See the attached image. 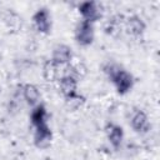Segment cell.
I'll list each match as a JSON object with an SVG mask.
<instances>
[{"label": "cell", "instance_id": "obj_10", "mask_svg": "<svg viewBox=\"0 0 160 160\" xmlns=\"http://www.w3.org/2000/svg\"><path fill=\"white\" fill-rule=\"evenodd\" d=\"M131 129L138 134H145L150 130L151 125L148 118V114L144 110H135L130 119Z\"/></svg>", "mask_w": 160, "mask_h": 160}, {"label": "cell", "instance_id": "obj_6", "mask_svg": "<svg viewBox=\"0 0 160 160\" xmlns=\"http://www.w3.org/2000/svg\"><path fill=\"white\" fill-rule=\"evenodd\" d=\"M78 86H79L78 79L71 74L64 75L59 79V90L62 94L65 100H69L72 96L79 94L78 92Z\"/></svg>", "mask_w": 160, "mask_h": 160}, {"label": "cell", "instance_id": "obj_13", "mask_svg": "<svg viewBox=\"0 0 160 160\" xmlns=\"http://www.w3.org/2000/svg\"><path fill=\"white\" fill-rule=\"evenodd\" d=\"M58 65L54 64L51 60H48L44 66H42V76L46 81L49 82H52L55 80H58V76H59V71H58Z\"/></svg>", "mask_w": 160, "mask_h": 160}, {"label": "cell", "instance_id": "obj_7", "mask_svg": "<svg viewBox=\"0 0 160 160\" xmlns=\"http://www.w3.org/2000/svg\"><path fill=\"white\" fill-rule=\"evenodd\" d=\"M72 49L66 45V44H58L52 48V52H51V61L54 64H56L58 66L61 65H66L72 60Z\"/></svg>", "mask_w": 160, "mask_h": 160}, {"label": "cell", "instance_id": "obj_5", "mask_svg": "<svg viewBox=\"0 0 160 160\" xmlns=\"http://www.w3.org/2000/svg\"><path fill=\"white\" fill-rule=\"evenodd\" d=\"M32 141L38 149H40V150L48 149L52 141V130L50 129V126L48 124H45V125L35 128Z\"/></svg>", "mask_w": 160, "mask_h": 160}, {"label": "cell", "instance_id": "obj_12", "mask_svg": "<svg viewBox=\"0 0 160 160\" xmlns=\"http://www.w3.org/2000/svg\"><path fill=\"white\" fill-rule=\"evenodd\" d=\"M46 119H48V110H46L45 105L39 102L38 105H35L32 108V110L30 112V121L34 128H38V126L48 124Z\"/></svg>", "mask_w": 160, "mask_h": 160}, {"label": "cell", "instance_id": "obj_2", "mask_svg": "<svg viewBox=\"0 0 160 160\" xmlns=\"http://www.w3.org/2000/svg\"><path fill=\"white\" fill-rule=\"evenodd\" d=\"M74 38H75V41H76L78 45L82 46V48L90 46L95 40L94 24L81 20L75 28Z\"/></svg>", "mask_w": 160, "mask_h": 160}, {"label": "cell", "instance_id": "obj_8", "mask_svg": "<svg viewBox=\"0 0 160 160\" xmlns=\"http://www.w3.org/2000/svg\"><path fill=\"white\" fill-rule=\"evenodd\" d=\"M125 30L132 38H140L146 30V22L144 19L136 14H132L125 20Z\"/></svg>", "mask_w": 160, "mask_h": 160}, {"label": "cell", "instance_id": "obj_9", "mask_svg": "<svg viewBox=\"0 0 160 160\" xmlns=\"http://www.w3.org/2000/svg\"><path fill=\"white\" fill-rule=\"evenodd\" d=\"M105 134H106V138H108L110 145L115 150L121 148L122 141H124V129H122V126H120L119 124H115V122H108L105 125Z\"/></svg>", "mask_w": 160, "mask_h": 160}, {"label": "cell", "instance_id": "obj_1", "mask_svg": "<svg viewBox=\"0 0 160 160\" xmlns=\"http://www.w3.org/2000/svg\"><path fill=\"white\" fill-rule=\"evenodd\" d=\"M105 72L108 74V78L114 84L115 90L120 95H125L134 88L135 79L131 72L122 69L121 66L116 64H108L105 66Z\"/></svg>", "mask_w": 160, "mask_h": 160}, {"label": "cell", "instance_id": "obj_4", "mask_svg": "<svg viewBox=\"0 0 160 160\" xmlns=\"http://www.w3.org/2000/svg\"><path fill=\"white\" fill-rule=\"evenodd\" d=\"M32 22L35 29L44 35L50 34L51 31V26H52V21H51V15L48 8H40L38 9L34 15H32Z\"/></svg>", "mask_w": 160, "mask_h": 160}, {"label": "cell", "instance_id": "obj_3", "mask_svg": "<svg viewBox=\"0 0 160 160\" xmlns=\"http://www.w3.org/2000/svg\"><path fill=\"white\" fill-rule=\"evenodd\" d=\"M78 11L81 15L84 21H88V22H91V24L96 22L101 18L100 6L96 1H92V0L81 1L78 5Z\"/></svg>", "mask_w": 160, "mask_h": 160}, {"label": "cell", "instance_id": "obj_14", "mask_svg": "<svg viewBox=\"0 0 160 160\" xmlns=\"http://www.w3.org/2000/svg\"><path fill=\"white\" fill-rule=\"evenodd\" d=\"M70 106H72V108H78V106H80L81 104H84L85 102V98L84 96H81V95H75V96H72L71 99H69V100H65Z\"/></svg>", "mask_w": 160, "mask_h": 160}, {"label": "cell", "instance_id": "obj_11", "mask_svg": "<svg viewBox=\"0 0 160 160\" xmlns=\"http://www.w3.org/2000/svg\"><path fill=\"white\" fill-rule=\"evenodd\" d=\"M22 98H24V100L26 101L28 105L34 108L35 105L39 104V101L41 99V94H40V90L36 85L25 84L22 86Z\"/></svg>", "mask_w": 160, "mask_h": 160}]
</instances>
